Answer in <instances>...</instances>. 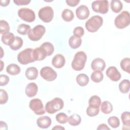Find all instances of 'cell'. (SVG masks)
I'll use <instances>...</instances> for the list:
<instances>
[{
  "instance_id": "7a4b0ae2",
  "label": "cell",
  "mask_w": 130,
  "mask_h": 130,
  "mask_svg": "<svg viewBox=\"0 0 130 130\" xmlns=\"http://www.w3.org/2000/svg\"><path fill=\"white\" fill-rule=\"evenodd\" d=\"M103 23V18L99 15H94L87 20L85 23V27L89 32H94L99 30Z\"/></svg>"
},
{
  "instance_id": "8d00e7d4",
  "label": "cell",
  "mask_w": 130,
  "mask_h": 130,
  "mask_svg": "<svg viewBox=\"0 0 130 130\" xmlns=\"http://www.w3.org/2000/svg\"><path fill=\"white\" fill-rule=\"evenodd\" d=\"M108 123L113 128H117L120 125V121L116 116H111L108 119Z\"/></svg>"
},
{
  "instance_id": "5b68a950",
  "label": "cell",
  "mask_w": 130,
  "mask_h": 130,
  "mask_svg": "<svg viewBox=\"0 0 130 130\" xmlns=\"http://www.w3.org/2000/svg\"><path fill=\"white\" fill-rule=\"evenodd\" d=\"M34 49L31 48H26L22 50L17 55L18 61L22 64H27L34 62L35 60L33 55Z\"/></svg>"
},
{
  "instance_id": "d590c367",
  "label": "cell",
  "mask_w": 130,
  "mask_h": 130,
  "mask_svg": "<svg viewBox=\"0 0 130 130\" xmlns=\"http://www.w3.org/2000/svg\"><path fill=\"white\" fill-rule=\"evenodd\" d=\"M121 119L124 125L129 126L130 125V112L125 111L121 115Z\"/></svg>"
},
{
  "instance_id": "8992f818",
  "label": "cell",
  "mask_w": 130,
  "mask_h": 130,
  "mask_svg": "<svg viewBox=\"0 0 130 130\" xmlns=\"http://www.w3.org/2000/svg\"><path fill=\"white\" fill-rule=\"evenodd\" d=\"M45 28L43 25H36L30 30L27 34L28 37L32 41H38L42 38L43 36L45 34Z\"/></svg>"
},
{
  "instance_id": "d6986e66",
  "label": "cell",
  "mask_w": 130,
  "mask_h": 130,
  "mask_svg": "<svg viewBox=\"0 0 130 130\" xmlns=\"http://www.w3.org/2000/svg\"><path fill=\"white\" fill-rule=\"evenodd\" d=\"M25 74L26 78L28 80H35L38 77V71L35 67H29L26 69Z\"/></svg>"
},
{
  "instance_id": "60d3db41",
  "label": "cell",
  "mask_w": 130,
  "mask_h": 130,
  "mask_svg": "<svg viewBox=\"0 0 130 130\" xmlns=\"http://www.w3.org/2000/svg\"><path fill=\"white\" fill-rule=\"evenodd\" d=\"M73 33H74V36L78 38H81L84 35V30L83 27L81 26H77L74 28Z\"/></svg>"
},
{
  "instance_id": "d6a6232c",
  "label": "cell",
  "mask_w": 130,
  "mask_h": 130,
  "mask_svg": "<svg viewBox=\"0 0 130 130\" xmlns=\"http://www.w3.org/2000/svg\"><path fill=\"white\" fill-rule=\"evenodd\" d=\"M30 30V26L29 25L22 23L19 24L17 27V32L22 35H26L28 34Z\"/></svg>"
},
{
  "instance_id": "ffe728a7",
  "label": "cell",
  "mask_w": 130,
  "mask_h": 130,
  "mask_svg": "<svg viewBox=\"0 0 130 130\" xmlns=\"http://www.w3.org/2000/svg\"><path fill=\"white\" fill-rule=\"evenodd\" d=\"M82 43V40L80 38H78L75 36H72L69 40V44L73 49L79 48Z\"/></svg>"
},
{
  "instance_id": "bcb514c9",
  "label": "cell",
  "mask_w": 130,
  "mask_h": 130,
  "mask_svg": "<svg viewBox=\"0 0 130 130\" xmlns=\"http://www.w3.org/2000/svg\"><path fill=\"white\" fill-rule=\"evenodd\" d=\"M9 0H1L0 1V5L3 7H6L10 3Z\"/></svg>"
},
{
  "instance_id": "2e32d148",
  "label": "cell",
  "mask_w": 130,
  "mask_h": 130,
  "mask_svg": "<svg viewBox=\"0 0 130 130\" xmlns=\"http://www.w3.org/2000/svg\"><path fill=\"white\" fill-rule=\"evenodd\" d=\"M38 90V87L37 84L34 82H30L28 83L25 88V92L27 96L31 98L35 96Z\"/></svg>"
},
{
  "instance_id": "d4e9b609",
  "label": "cell",
  "mask_w": 130,
  "mask_h": 130,
  "mask_svg": "<svg viewBox=\"0 0 130 130\" xmlns=\"http://www.w3.org/2000/svg\"><path fill=\"white\" fill-rule=\"evenodd\" d=\"M76 81L80 86H85L89 82V78L85 74H80L76 77Z\"/></svg>"
},
{
  "instance_id": "e575fe53",
  "label": "cell",
  "mask_w": 130,
  "mask_h": 130,
  "mask_svg": "<svg viewBox=\"0 0 130 130\" xmlns=\"http://www.w3.org/2000/svg\"><path fill=\"white\" fill-rule=\"evenodd\" d=\"M10 26L8 23L5 21L2 20L0 21V34L2 35L6 34L9 32Z\"/></svg>"
},
{
  "instance_id": "52a82bcc",
  "label": "cell",
  "mask_w": 130,
  "mask_h": 130,
  "mask_svg": "<svg viewBox=\"0 0 130 130\" xmlns=\"http://www.w3.org/2000/svg\"><path fill=\"white\" fill-rule=\"evenodd\" d=\"M53 10L50 6H45L41 8L38 12L39 18L45 23H48L51 21L53 18Z\"/></svg>"
},
{
  "instance_id": "5bb4252c",
  "label": "cell",
  "mask_w": 130,
  "mask_h": 130,
  "mask_svg": "<svg viewBox=\"0 0 130 130\" xmlns=\"http://www.w3.org/2000/svg\"><path fill=\"white\" fill-rule=\"evenodd\" d=\"M106 67L105 61L101 58H96L93 59L91 63V68L94 71H103Z\"/></svg>"
},
{
  "instance_id": "9c48e42d",
  "label": "cell",
  "mask_w": 130,
  "mask_h": 130,
  "mask_svg": "<svg viewBox=\"0 0 130 130\" xmlns=\"http://www.w3.org/2000/svg\"><path fill=\"white\" fill-rule=\"evenodd\" d=\"M18 15L21 19L27 22H32L36 18L34 11L27 8L20 9L18 11Z\"/></svg>"
},
{
  "instance_id": "8fae6325",
  "label": "cell",
  "mask_w": 130,
  "mask_h": 130,
  "mask_svg": "<svg viewBox=\"0 0 130 130\" xmlns=\"http://www.w3.org/2000/svg\"><path fill=\"white\" fill-rule=\"evenodd\" d=\"M41 76L47 81H52L57 77L56 72L50 67L42 68L40 71Z\"/></svg>"
},
{
  "instance_id": "6da1fadb",
  "label": "cell",
  "mask_w": 130,
  "mask_h": 130,
  "mask_svg": "<svg viewBox=\"0 0 130 130\" xmlns=\"http://www.w3.org/2000/svg\"><path fill=\"white\" fill-rule=\"evenodd\" d=\"M87 60V55L83 51L77 52L72 62L71 66L73 70L77 71H81L84 68Z\"/></svg>"
},
{
  "instance_id": "ba28073f",
  "label": "cell",
  "mask_w": 130,
  "mask_h": 130,
  "mask_svg": "<svg viewBox=\"0 0 130 130\" xmlns=\"http://www.w3.org/2000/svg\"><path fill=\"white\" fill-rule=\"evenodd\" d=\"M92 10L102 14H106L109 10V2L108 1H95L91 4Z\"/></svg>"
},
{
  "instance_id": "ee69618b",
  "label": "cell",
  "mask_w": 130,
  "mask_h": 130,
  "mask_svg": "<svg viewBox=\"0 0 130 130\" xmlns=\"http://www.w3.org/2000/svg\"><path fill=\"white\" fill-rule=\"evenodd\" d=\"M67 5L70 7H75L80 2V1L77 0H67L66 1Z\"/></svg>"
},
{
  "instance_id": "f35d334b",
  "label": "cell",
  "mask_w": 130,
  "mask_h": 130,
  "mask_svg": "<svg viewBox=\"0 0 130 130\" xmlns=\"http://www.w3.org/2000/svg\"><path fill=\"white\" fill-rule=\"evenodd\" d=\"M55 118L56 121L61 124L66 123L68 120V116H67V115L62 112L58 113L56 115Z\"/></svg>"
},
{
  "instance_id": "ac0fdd59",
  "label": "cell",
  "mask_w": 130,
  "mask_h": 130,
  "mask_svg": "<svg viewBox=\"0 0 130 130\" xmlns=\"http://www.w3.org/2000/svg\"><path fill=\"white\" fill-rule=\"evenodd\" d=\"M33 55L35 61L42 60L47 56L46 52L41 47L36 48L34 49Z\"/></svg>"
},
{
  "instance_id": "44dd1931",
  "label": "cell",
  "mask_w": 130,
  "mask_h": 130,
  "mask_svg": "<svg viewBox=\"0 0 130 130\" xmlns=\"http://www.w3.org/2000/svg\"><path fill=\"white\" fill-rule=\"evenodd\" d=\"M15 38V36L13 33L9 32L6 34L2 35V41L4 44L10 46L14 41Z\"/></svg>"
},
{
  "instance_id": "4dcf8cb0",
  "label": "cell",
  "mask_w": 130,
  "mask_h": 130,
  "mask_svg": "<svg viewBox=\"0 0 130 130\" xmlns=\"http://www.w3.org/2000/svg\"><path fill=\"white\" fill-rule=\"evenodd\" d=\"M88 104L89 106L100 108V106L101 105V100L98 95H92L89 99Z\"/></svg>"
},
{
  "instance_id": "74e56055",
  "label": "cell",
  "mask_w": 130,
  "mask_h": 130,
  "mask_svg": "<svg viewBox=\"0 0 130 130\" xmlns=\"http://www.w3.org/2000/svg\"><path fill=\"white\" fill-rule=\"evenodd\" d=\"M100 112L99 107H94L88 106L86 109V114L90 117H93L97 115Z\"/></svg>"
},
{
  "instance_id": "3957f363",
  "label": "cell",
  "mask_w": 130,
  "mask_h": 130,
  "mask_svg": "<svg viewBox=\"0 0 130 130\" xmlns=\"http://www.w3.org/2000/svg\"><path fill=\"white\" fill-rule=\"evenodd\" d=\"M63 106V100L59 98H55L46 104L45 110L48 113L52 114L62 109Z\"/></svg>"
},
{
  "instance_id": "484cf974",
  "label": "cell",
  "mask_w": 130,
  "mask_h": 130,
  "mask_svg": "<svg viewBox=\"0 0 130 130\" xmlns=\"http://www.w3.org/2000/svg\"><path fill=\"white\" fill-rule=\"evenodd\" d=\"M101 110L103 113L108 114L113 111V106L110 102L105 101L101 105Z\"/></svg>"
},
{
  "instance_id": "7dc6e473",
  "label": "cell",
  "mask_w": 130,
  "mask_h": 130,
  "mask_svg": "<svg viewBox=\"0 0 130 130\" xmlns=\"http://www.w3.org/2000/svg\"><path fill=\"white\" fill-rule=\"evenodd\" d=\"M52 129H64V128L62 126H61L60 125H55Z\"/></svg>"
},
{
  "instance_id": "9a60e30c",
  "label": "cell",
  "mask_w": 130,
  "mask_h": 130,
  "mask_svg": "<svg viewBox=\"0 0 130 130\" xmlns=\"http://www.w3.org/2000/svg\"><path fill=\"white\" fill-rule=\"evenodd\" d=\"M66 63L64 57L61 54L55 55L52 60V64L56 68L60 69L62 68Z\"/></svg>"
},
{
  "instance_id": "277c9868",
  "label": "cell",
  "mask_w": 130,
  "mask_h": 130,
  "mask_svg": "<svg viewBox=\"0 0 130 130\" xmlns=\"http://www.w3.org/2000/svg\"><path fill=\"white\" fill-rule=\"evenodd\" d=\"M130 23V14L127 11H123L117 16L114 20L115 26L118 29H123Z\"/></svg>"
},
{
  "instance_id": "83f0119b",
  "label": "cell",
  "mask_w": 130,
  "mask_h": 130,
  "mask_svg": "<svg viewBox=\"0 0 130 130\" xmlns=\"http://www.w3.org/2000/svg\"><path fill=\"white\" fill-rule=\"evenodd\" d=\"M61 17L65 21L70 22L73 19L74 15L72 10L68 9H66L62 11Z\"/></svg>"
},
{
  "instance_id": "603a6c76",
  "label": "cell",
  "mask_w": 130,
  "mask_h": 130,
  "mask_svg": "<svg viewBox=\"0 0 130 130\" xmlns=\"http://www.w3.org/2000/svg\"><path fill=\"white\" fill-rule=\"evenodd\" d=\"M110 7L113 12L117 13L122 9L123 5L119 0H112L111 2Z\"/></svg>"
},
{
  "instance_id": "30bf717a",
  "label": "cell",
  "mask_w": 130,
  "mask_h": 130,
  "mask_svg": "<svg viewBox=\"0 0 130 130\" xmlns=\"http://www.w3.org/2000/svg\"><path fill=\"white\" fill-rule=\"evenodd\" d=\"M29 107L36 115H40L45 113V110L44 109L43 103L42 101L39 99L31 100L29 104Z\"/></svg>"
},
{
  "instance_id": "f1b7e54d",
  "label": "cell",
  "mask_w": 130,
  "mask_h": 130,
  "mask_svg": "<svg viewBox=\"0 0 130 130\" xmlns=\"http://www.w3.org/2000/svg\"><path fill=\"white\" fill-rule=\"evenodd\" d=\"M23 45L22 39L18 36L15 37V39L12 44L10 46V48L13 50H19Z\"/></svg>"
},
{
  "instance_id": "836d02e7",
  "label": "cell",
  "mask_w": 130,
  "mask_h": 130,
  "mask_svg": "<svg viewBox=\"0 0 130 130\" xmlns=\"http://www.w3.org/2000/svg\"><path fill=\"white\" fill-rule=\"evenodd\" d=\"M120 67L122 70L127 72V73H130V69H129V66H130V59L128 57L124 58L122 59L120 61Z\"/></svg>"
},
{
  "instance_id": "e0dca14e",
  "label": "cell",
  "mask_w": 130,
  "mask_h": 130,
  "mask_svg": "<svg viewBox=\"0 0 130 130\" xmlns=\"http://www.w3.org/2000/svg\"><path fill=\"white\" fill-rule=\"evenodd\" d=\"M37 124L41 128H47L51 124V119L47 116H42L38 118Z\"/></svg>"
},
{
  "instance_id": "ab89813d",
  "label": "cell",
  "mask_w": 130,
  "mask_h": 130,
  "mask_svg": "<svg viewBox=\"0 0 130 130\" xmlns=\"http://www.w3.org/2000/svg\"><path fill=\"white\" fill-rule=\"evenodd\" d=\"M8 100V95L7 91L3 89L0 90V104L1 105L6 104Z\"/></svg>"
},
{
  "instance_id": "f546056e",
  "label": "cell",
  "mask_w": 130,
  "mask_h": 130,
  "mask_svg": "<svg viewBox=\"0 0 130 130\" xmlns=\"http://www.w3.org/2000/svg\"><path fill=\"white\" fill-rule=\"evenodd\" d=\"M46 52L47 56H50L52 54L54 49L53 45L50 42L43 43L40 46Z\"/></svg>"
},
{
  "instance_id": "4fadbf2b",
  "label": "cell",
  "mask_w": 130,
  "mask_h": 130,
  "mask_svg": "<svg viewBox=\"0 0 130 130\" xmlns=\"http://www.w3.org/2000/svg\"><path fill=\"white\" fill-rule=\"evenodd\" d=\"M90 12L88 7L85 5H81L76 10V15L77 17L80 20H84L87 19Z\"/></svg>"
},
{
  "instance_id": "7c38bea8",
  "label": "cell",
  "mask_w": 130,
  "mask_h": 130,
  "mask_svg": "<svg viewBox=\"0 0 130 130\" xmlns=\"http://www.w3.org/2000/svg\"><path fill=\"white\" fill-rule=\"evenodd\" d=\"M106 75L113 81H118L121 78V74L115 67L111 66L106 71Z\"/></svg>"
},
{
  "instance_id": "f6af8a7d",
  "label": "cell",
  "mask_w": 130,
  "mask_h": 130,
  "mask_svg": "<svg viewBox=\"0 0 130 130\" xmlns=\"http://www.w3.org/2000/svg\"><path fill=\"white\" fill-rule=\"evenodd\" d=\"M98 130H101V129H108V130H110V128L106 124L104 123H102L100 124L98 127H97Z\"/></svg>"
},
{
  "instance_id": "7bdbcfd3",
  "label": "cell",
  "mask_w": 130,
  "mask_h": 130,
  "mask_svg": "<svg viewBox=\"0 0 130 130\" xmlns=\"http://www.w3.org/2000/svg\"><path fill=\"white\" fill-rule=\"evenodd\" d=\"M14 3L17 6L27 5L31 1L30 0H14Z\"/></svg>"
},
{
  "instance_id": "1f68e13d",
  "label": "cell",
  "mask_w": 130,
  "mask_h": 130,
  "mask_svg": "<svg viewBox=\"0 0 130 130\" xmlns=\"http://www.w3.org/2000/svg\"><path fill=\"white\" fill-rule=\"evenodd\" d=\"M104 78L103 74L101 71H95L92 72L91 75V79L92 81L95 83H99L101 82Z\"/></svg>"
},
{
  "instance_id": "4316f807",
  "label": "cell",
  "mask_w": 130,
  "mask_h": 130,
  "mask_svg": "<svg viewBox=\"0 0 130 130\" xmlns=\"http://www.w3.org/2000/svg\"><path fill=\"white\" fill-rule=\"evenodd\" d=\"M81 121L80 116L77 114H73L68 117V122L72 126H76L79 125Z\"/></svg>"
},
{
  "instance_id": "cb8c5ba5",
  "label": "cell",
  "mask_w": 130,
  "mask_h": 130,
  "mask_svg": "<svg viewBox=\"0 0 130 130\" xmlns=\"http://www.w3.org/2000/svg\"><path fill=\"white\" fill-rule=\"evenodd\" d=\"M119 89L122 93H127L130 88V82L129 80L124 79L121 81L119 84Z\"/></svg>"
},
{
  "instance_id": "b9f144b4",
  "label": "cell",
  "mask_w": 130,
  "mask_h": 130,
  "mask_svg": "<svg viewBox=\"0 0 130 130\" xmlns=\"http://www.w3.org/2000/svg\"><path fill=\"white\" fill-rule=\"evenodd\" d=\"M9 77L6 75H0V86H3L6 85L9 82Z\"/></svg>"
},
{
  "instance_id": "7402d4cb",
  "label": "cell",
  "mask_w": 130,
  "mask_h": 130,
  "mask_svg": "<svg viewBox=\"0 0 130 130\" xmlns=\"http://www.w3.org/2000/svg\"><path fill=\"white\" fill-rule=\"evenodd\" d=\"M7 72L11 75H17L20 73V68L16 64L11 63L6 68Z\"/></svg>"
}]
</instances>
